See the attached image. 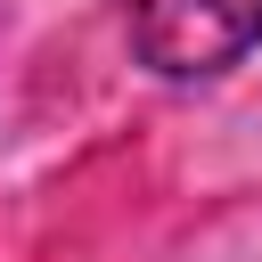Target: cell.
Segmentation results:
<instances>
[{"label": "cell", "instance_id": "obj_1", "mask_svg": "<svg viewBox=\"0 0 262 262\" xmlns=\"http://www.w3.org/2000/svg\"><path fill=\"white\" fill-rule=\"evenodd\" d=\"M262 41V0H131V49L156 74H221Z\"/></svg>", "mask_w": 262, "mask_h": 262}]
</instances>
